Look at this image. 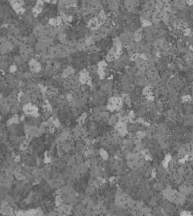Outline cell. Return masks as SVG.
<instances>
[{"label": "cell", "instance_id": "cell-1", "mask_svg": "<svg viewBox=\"0 0 193 216\" xmlns=\"http://www.w3.org/2000/svg\"><path fill=\"white\" fill-rule=\"evenodd\" d=\"M23 0H10V5L17 13L23 14L24 12Z\"/></svg>", "mask_w": 193, "mask_h": 216}, {"label": "cell", "instance_id": "cell-2", "mask_svg": "<svg viewBox=\"0 0 193 216\" xmlns=\"http://www.w3.org/2000/svg\"><path fill=\"white\" fill-rule=\"evenodd\" d=\"M101 20L98 17H94L90 20V21L88 22V27L91 29H97L99 25H100V22Z\"/></svg>", "mask_w": 193, "mask_h": 216}, {"label": "cell", "instance_id": "cell-3", "mask_svg": "<svg viewBox=\"0 0 193 216\" xmlns=\"http://www.w3.org/2000/svg\"><path fill=\"white\" fill-rule=\"evenodd\" d=\"M29 67H30V69L35 72H38L41 70V64L39 62H38L36 60H31L29 63Z\"/></svg>", "mask_w": 193, "mask_h": 216}, {"label": "cell", "instance_id": "cell-4", "mask_svg": "<svg viewBox=\"0 0 193 216\" xmlns=\"http://www.w3.org/2000/svg\"><path fill=\"white\" fill-rule=\"evenodd\" d=\"M73 72H74L73 69H72V68H71V67H68V68H67L66 70H64L63 75H64V76H68V75H72Z\"/></svg>", "mask_w": 193, "mask_h": 216}]
</instances>
